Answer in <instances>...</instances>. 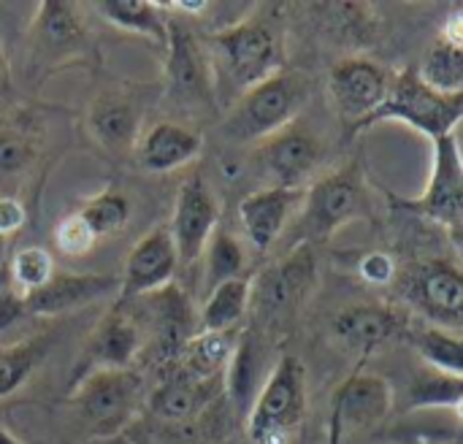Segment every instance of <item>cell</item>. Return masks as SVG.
I'll list each match as a JSON object with an SVG mask.
<instances>
[{
  "mask_svg": "<svg viewBox=\"0 0 463 444\" xmlns=\"http://www.w3.org/2000/svg\"><path fill=\"white\" fill-rule=\"evenodd\" d=\"M307 415L304 364L282 353L247 410V437L252 444H290Z\"/></svg>",
  "mask_w": 463,
  "mask_h": 444,
  "instance_id": "277c9868",
  "label": "cell"
},
{
  "mask_svg": "<svg viewBox=\"0 0 463 444\" xmlns=\"http://www.w3.org/2000/svg\"><path fill=\"white\" fill-rule=\"evenodd\" d=\"M3 252H5V239L0 236V263H3Z\"/></svg>",
  "mask_w": 463,
  "mask_h": 444,
  "instance_id": "7bdbcfd3",
  "label": "cell"
},
{
  "mask_svg": "<svg viewBox=\"0 0 463 444\" xmlns=\"http://www.w3.org/2000/svg\"><path fill=\"white\" fill-rule=\"evenodd\" d=\"M410 323L402 312L385 304H350L331 320V334L336 345L358 358H366L396 336H407Z\"/></svg>",
  "mask_w": 463,
  "mask_h": 444,
  "instance_id": "ac0fdd59",
  "label": "cell"
},
{
  "mask_svg": "<svg viewBox=\"0 0 463 444\" xmlns=\"http://www.w3.org/2000/svg\"><path fill=\"white\" fill-rule=\"evenodd\" d=\"M463 401V377L445 374L434 369H423L410 391H407V410H453L461 412Z\"/></svg>",
  "mask_w": 463,
  "mask_h": 444,
  "instance_id": "d6a6232c",
  "label": "cell"
},
{
  "mask_svg": "<svg viewBox=\"0 0 463 444\" xmlns=\"http://www.w3.org/2000/svg\"><path fill=\"white\" fill-rule=\"evenodd\" d=\"M138 353H141L138 326L122 307H114L100 317V323L81 345V355L76 358L71 383L98 369H130Z\"/></svg>",
  "mask_w": 463,
  "mask_h": 444,
  "instance_id": "2e32d148",
  "label": "cell"
},
{
  "mask_svg": "<svg viewBox=\"0 0 463 444\" xmlns=\"http://www.w3.org/2000/svg\"><path fill=\"white\" fill-rule=\"evenodd\" d=\"M239 339V328L236 331H198L193 334L179 353V364L184 374L195 377V380H222L228 361L233 355Z\"/></svg>",
  "mask_w": 463,
  "mask_h": 444,
  "instance_id": "484cf974",
  "label": "cell"
},
{
  "mask_svg": "<svg viewBox=\"0 0 463 444\" xmlns=\"http://www.w3.org/2000/svg\"><path fill=\"white\" fill-rule=\"evenodd\" d=\"M11 285H14V296L16 298H27L30 293L41 290L52 277H54V258L46 247L30 244L14 252L11 258Z\"/></svg>",
  "mask_w": 463,
  "mask_h": 444,
  "instance_id": "e575fe53",
  "label": "cell"
},
{
  "mask_svg": "<svg viewBox=\"0 0 463 444\" xmlns=\"http://www.w3.org/2000/svg\"><path fill=\"white\" fill-rule=\"evenodd\" d=\"M307 187H263L250 193L239 203V220L247 233V241L255 252H269L277 239L288 231L298 206L304 201Z\"/></svg>",
  "mask_w": 463,
  "mask_h": 444,
  "instance_id": "d6986e66",
  "label": "cell"
},
{
  "mask_svg": "<svg viewBox=\"0 0 463 444\" xmlns=\"http://www.w3.org/2000/svg\"><path fill=\"white\" fill-rule=\"evenodd\" d=\"M407 296L431 326L461 331L463 277L458 263L434 260L420 266L407 285Z\"/></svg>",
  "mask_w": 463,
  "mask_h": 444,
  "instance_id": "e0dca14e",
  "label": "cell"
},
{
  "mask_svg": "<svg viewBox=\"0 0 463 444\" xmlns=\"http://www.w3.org/2000/svg\"><path fill=\"white\" fill-rule=\"evenodd\" d=\"M8 79V54H5V49H3V43H0V84Z\"/></svg>",
  "mask_w": 463,
  "mask_h": 444,
  "instance_id": "60d3db41",
  "label": "cell"
},
{
  "mask_svg": "<svg viewBox=\"0 0 463 444\" xmlns=\"http://www.w3.org/2000/svg\"><path fill=\"white\" fill-rule=\"evenodd\" d=\"M220 225V203L203 174H190L176 195L171 217V239L179 255V263H195L203 255V247L214 228Z\"/></svg>",
  "mask_w": 463,
  "mask_h": 444,
  "instance_id": "7c38bea8",
  "label": "cell"
},
{
  "mask_svg": "<svg viewBox=\"0 0 463 444\" xmlns=\"http://www.w3.org/2000/svg\"><path fill=\"white\" fill-rule=\"evenodd\" d=\"M260 160L263 171L274 179V187H307V179L320 168L323 141L298 117L260 141Z\"/></svg>",
  "mask_w": 463,
  "mask_h": 444,
  "instance_id": "5bb4252c",
  "label": "cell"
},
{
  "mask_svg": "<svg viewBox=\"0 0 463 444\" xmlns=\"http://www.w3.org/2000/svg\"><path fill=\"white\" fill-rule=\"evenodd\" d=\"M463 114V95H442L426 87L415 71V65L402 68L391 76V87L385 100L350 133L369 130L380 122H402L418 133H423L429 141L453 136Z\"/></svg>",
  "mask_w": 463,
  "mask_h": 444,
  "instance_id": "3957f363",
  "label": "cell"
},
{
  "mask_svg": "<svg viewBox=\"0 0 463 444\" xmlns=\"http://www.w3.org/2000/svg\"><path fill=\"white\" fill-rule=\"evenodd\" d=\"M391 410H393L391 383L372 372H355L339 385L334 396L331 423L339 429V434L350 429H372L383 423L391 415Z\"/></svg>",
  "mask_w": 463,
  "mask_h": 444,
  "instance_id": "44dd1931",
  "label": "cell"
},
{
  "mask_svg": "<svg viewBox=\"0 0 463 444\" xmlns=\"http://www.w3.org/2000/svg\"><path fill=\"white\" fill-rule=\"evenodd\" d=\"M388 201L393 209H407L442 225L458 244L463 225V163L458 133L431 141V174L420 195L399 198L388 193Z\"/></svg>",
  "mask_w": 463,
  "mask_h": 444,
  "instance_id": "ba28073f",
  "label": "cell"
},
{
  "mask_svg": "<svg viewBox=\"0 0 463 444\" xmlns=\"http://www.w3.org/2000/svg\"><path fill=\"white\" fill-rule=\"evenodd\" d=\"M38 160V128L24 117L0 125V179L24 176Z\"/></svg>",
  "mask_w": 463,
  "mask_h": 444,
  "instance_id": "1f68e13d",
  "label": "cell"
},
{
  "mask_svg": "<svg viewBox=\"0 0 463 444\" xmlns=\"http://www.w3.org/2000/svg\"><path fill=\"white\" fill-rule=\"evenodd\" d=\"M420 81L442 95H463V43L437 38L426 54L420 68H415Z\"/></svg>",
  "mask_w": 463,
  "mask_h": 444,
  "instance_id": "4dcf8cb0",
  "label": "cell"
},
{
  "mask_svg": "<svg viewBox=\"0 0 463 444\" xmlns=\"http://www.w3.org/2000/svg\"><path fill=\"white\" fill-rule=\"evenodd\" d=\"M27 222V209L16 195H0V236H14Z\"/></svg>",
  "mask_w": 463,
  "mask_h": 444,
  "instance_id": "74e56055",
  "label": "cell"
},
{
  "mask_svg": "<svg viewBox=\"0 0 463 444\" xmlns=\"http://www.w3.org/2000/svg\"><path fill=\"white\" fill-rule=\"evenodd\" d=\"M391 73L383 62L350 54L339 60L328 76V95L347 125V133H353L388 95Z\"/></svg>",
  "mask_w": 463,
  "mask_h": 444,
  "instance_id": "8fae6325",
  "label": "cell"
},
{
  "mask_svg": "<svg viewBox=\"0 0 463 444\" xmlns=\"http://www.w3.org/2000/svg\"><path fill=\"white\" fill-rule=\"evenodd\" d=\"M217 103L236 100L244 90L285 71L282 24L274 8L255 5L247 16L228 22L209 35Z\"/></svg>",
  "mask_w": 463,
  "mask_h": 444,
  "instance_id": "6da1fadb",
  "label": "cell"
},
{
  "mask_svg": "<svg viewBox=\"0 0 463 444\" xmlns=\"http://www.w3.org/2000/svg\"><path fill=\"white\" fill-rule=\"evenodd\" d=\"M73 212L87 222L92 236L100 241V239H109V236L119 233L130 222L133 206H130V198L122 190H103V193L81 201L79 209H73Z\"/></svg>",
  "mask_w": 463,
  "mask_h": 444,
  "instance_id": "836d02e7",
  "label": "cell"
},
{
  "mask_svg": "<svg viewBox=\"0 0 463 444\" xmlns=\"http://www.w3.org/2000/svg\"><path fill=\"white\" fill-rule=\"evenodd\" d=\"M203 290H214L217 285L222 282H231V279H239L247 269V252H244V244L239 241V236L225 228V225H217L214 233L209 236L206 247H203Z\"/></svg>",
  "mask_w": 463,
  "mask_h": 444,
  "instance_id": "f1b7e54d",
  "label": "cell"
},
{
  "mask_svg": "<svg viewBox=\"0 0 463 444\" xmlns=\"http://www.w3.org/2000/svg\"><path fill=\"white\" fill-rule=\"evenodd\" d=\"M252 298V279L239 277L231 282L217 285L206 293L201 309V331H236L244 320Z\"/></svg>",
  "mask_w": 463,
  "mask_h": 444,
  "instance_id": "83f0119b",
  "label": "cell"
},
{
  "mask_svg": "<svg viewBox=\"0 0 463 444\" xmlns=\"http://www.w3.org/2000/svg\"><path fill=\"white\" fill-rule=\"evenodd\" d=\"M92 11L103 16L109 24L133 33L144 41H149L157 49H165L168 43V19L165 3H146V0H98L92 3Z\"/></svg>",
  "mask_w": 463,
  "mask_h": 444,
  "instance_id": "d4e9b609",
  "label": "cell"
},
{
  "mask_svg": "<svg viewBox=\"0 0 463 444\" xmlns=\"http://www.w3.org/2000/svg\"><path fill=\"white\" fill-rule=\"evenodd\" d=\"M263 342L255 331H239L233 355L228 361L225 377H222V393H228L236 415H247L252 399L258 396L260 385L269 377V361L263 353Z\"/></svg>",
  "mask_w": 463,
  "mask_h": 444,
  "instance_id": "cb8c5ba5",
  "label": "cell"
},
{
  "mask_svg": "<svg viewBox=\"0 0 463 444\" xmlns=\"http://www.w3.org/2000/svg\"><path fill=\"white\" fill-rule=\"evenodd\" d=\"M369 212V195L364 176L355 165L331 171L320 179H315L304 190V201L296 214L293 233L298 236V244H317L331 239L336 231H342L347 222L364 217Z\"/></svg>",
  "mask_w": 463,
  "mask_h": 444,
  "instance_id": "8992f818",
  "label": "cell"
},
{
  "mask_svg": "<svg viewBox=\"0 0 463 444\" xmlns=\"http://www.w3.org/2000/svg\"><path fill=\"white\" fill-rule=\"evenodd\" d=\"M179 269V255L171 239L168 225H157L144 233L125 258V269L119 277V304L128 298L155 296L171 285Z\"/></svg>",
  "mask_w": 463,
  "mask_h": 444,
  "instance_id": "4fadbf2b",
  "label": "cell"
},
{
  "mask_svg": "<svg viewBox=\"0 0 463 444\" xmlns=\"http://www.w3.org/2000/svg\"><path fill=\"white\" fill-rule=\"evenodd\" d=\"M119 290V279L111 274H71L54 271V277L35 293L22 301L24 315L30 317H60L76 309H84Z\"/></svg>",
  "mask_w": 463,
  "mask_h": 444,
  "instance_id": "ffe728a7",
  "label": "cell"
},
{
  "mask_svg": "<svg viewBox=\"0 0 463 444\" xmlns=\"http://www.w3.org/2000/svg\"><path fill=\"white\" fill-rule=\"evenodd\" d=\"M220 393H222V380H195L184 372H176L152 391L149 410L160 420L182 426L198 418Z\"/></svg>",
  "mask_w": 463,
  "mask_h": 444,
  "instance_id": "603a6c76",
  "label": "cell"
},
{
  "mask_svg": "<svg viewBox=\"0 0 463 444\" xmlns=\"http://www.w3.org/2000/svg\"><path fill=\"white\" fill-rule=\"evenodd\" d=\"M165 71L163 87L168 98L184 111L212 114L217 109V84L209 57V46L201 43L198 33L190 27V19H168V43H165Z\"/></svg>",
  "mask_w": 463,
  "mask_h": 444,
  "instance_id": "52a82bcc",
  "label": "cell"
},
{
  "mask_svg": "<svg viewBox=\"0 0 463 444\" xmlns=\"http://www.w3.org/2000/svg\"><path fill=\"white\" fill-rule=\"evenodd\" d=\"M307 98L309 81L298 71H279L225 106L222 133L239 144L266 141L301 117Z\"/></svg>",
  "mask_w": 463,
  "mask_h": 444,
  "instance_id": "7a4b0ae2",
  "label": "cell"
},
{
  "mask_svg": "<svg viewBox=\"0 0 463 444\" xmlns=\"http://www.w3.org/2000/svg\"><path fill=\"white\" fill-rule=\"evenodd\" d=\"M92 52V33L79 3L43 0L30 22V65L33 71H54Z\"/></svg>",
  "mask_w": 463,
  "mask_h": 444,
  "instance_id": "9c48e42d",
  "label": "cell"
},
{
  "mask_svg": "<svg viewBox=\"0 0 463 444\" xmlns=\"http://www.w3.org/2000/svg\"><path fill=\"white\" fill-rule=\"evenodd\" d=\"M339 439H342V434H339V429L331 423V444H339Z\"/></svg>",
  "mask_w": 463,
  "mask_h": 444,
  "instance_id": "b9f144b4",
  "label": "cell"
},
{
  "mask_svg": "<svg viewBox=\"0 0 463 444\" xmlns=\"http://www.w3.org/2000/svg\"><path fill=\"white\" fill-rule=\"evenodd\" d=\"M57 342V334L38 331L22 342L0 347V399L14 396L46 361Z\"/></svg>",
  "mask_w": 463,
  "mask_h": 444,
  "instance_id": "4316f807",
  "label": "cell"
},
{
  "mask_svg": "<svg viewBox=\"0 0 463 444\" xmlns=\"http://www.w3.org/2000/svg\"><path fill=\"white\" fill-rule=\"evenodd\" d=\"M317 282V255L312 244H296L288 258L252 282L250 304H258L266 315L277 317L296 309Z\"/></svg>",
  "mask_w": 463,
  "mask_h": 444,
  "instance_id": "9a60e30c",
  "label": "cell"
},
{
  "mask_svg": "<svg viewBox=\"0 0 463 444\" xmlns=\"http://www.w3.org/2000/svg\"><path fill=\"white\" fill-rule=\"evenodd\" d=\"M144 396V380L133 369H98L71 383L68 404L95 439H111L122 434Z\"/></svg>",
  "mask_w": 463,
  "mask_h": 444,
  "instance_id": "5b68a950",
  "label": "cell"
},
{
  "mask_svg": "<svg viewBox=\"0 0 463 444\" xmlns=\"http://www.w3.org/2000/svg\"><path fill=\"white\" fill-rule=\"evenodd\" d=\"M19 317H24V309H22V301L11 293V296H3L0 298V334L5 328H11Z\"/></svg>",
  "mask_w": 463,
  "mask_h": 444,
  "instance_id": "f35d334b",
  "label": "cell"
},
{
  "mask_svg": "<svg viewBox=\"0 0 463 444\" xmlns=\"http://www.w3.org/2000/svg\"><path fill=\"white\" fill-rule=\"evenodd\" d=\"M201 149H203V136L195 128L182 125L176 119H160L146 130H141L133 155L144 171L168 174L193 163L201 155Z\"/></svg>",
  "mask_w": 463,
  "mask_h": 444,
  "instance_id": "7402d4cb",
  "label": "cell"
},
{
  "mask_svg": "<svg viewBox=\"0 0 463 444\" xmlns=\"http://www.w3.org/2000/svg\"><path fill=\"white\" fill-rule=\"evenodd\" d=\"M54 244L68 258H84L98 244V239L92 236L87 222L76 212H71L54 225Z\"/></svg>",
  "mask_w": 463,
  "mask_h": 444,
  "instance_id": "d590c367",
  "label": "cell"
},
{
  "mask_svg": "<svg viewBox=\"0 0 463 444\" xmlns=\"http://www.w3.org/2000/svg\"><path fill=\"white\" fill-rule=\"evenodd\" d=\"M358 271L372 285H391L396 279V263L385 252H366L358 263Z\"/></svg>",
  "mask_w": 463,
  "mask_h": 444,
  "instance_id": "8d00e7d4",
  "label": "cell"
},
{
  "mask_svg": "<svg viewBox=\"0 0 463 444\" xmlns=\"http://www.w3.org/2000/svg\"><path fill=\"white\" fill-rule=\"evenodd\" d=\"M0 444H24L11 429H5L3 423H0Z\"/></svg>",
  "mask_w": 463,
  "mask_h": 444,
  "instance_id": "ab89813d",
  "label": "cell"
},
{
  "mask_svg": "<svg viewBox=\"0 0 463 444\" xmlns=\"http://www.w3.org/2000/svg\"><path fill=\"white\" fill-rule=\"evenodd\" d=\"M146 106H149L146 84L100 90L87 109V130L92 141L111 157L133 155L141 138Z\"/></svg>",
  "mask_w": 463,
  "mask_h": 444,
  "instance_id": "30bf717a",
  "label": "cell"
},
{
  "mask_svg": "<svg viewBox=\"0 0 463 444\" xmlns=\"http://www.w3.org/2000/svg\"><path fill=\"white\" fill-rule=\"evenodd\" d=\"M407 339L415 345L418 355L423 358V364L429 369L461 377L463 345L458 331H448V328L423 323V326H410L407 328Z\"/></svg>",
  "mask_w": 463,
  "mask_h": 444,
  "instance_id": "f546056e",
  "label": "cell"
}]
</instances>
